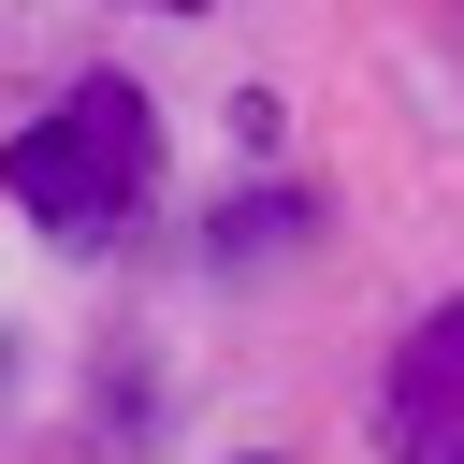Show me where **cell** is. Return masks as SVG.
<instances>
[{
	"label": "cell",
	"mask_w": 464,
	"mask_h": 464,
	"mask_svg": "<svg viewBox=\"0 0 464 464\" xmlns=\"http://www.w3.org/2000/svg\"><path fill=\"white\" fill-rule=\"evenodd\" d=\"M145 160H160V130H145V87L87 72L58 116H29V130H14V203H29L58 246H102V232L145 203Z\"/></svg>",
	"instance_id": "6da1fadb"
},
{
	"label": "cell",
	"mask_w": 464,
	"mask_h": 464,
	"mask_svg": "<svg viewBox=\"0 0 464 464\" xmlns=\"http://www.w3.org/2000/svg\"><path fill=\"white\" fill-rule=\"evenodd\" d=\"M377 420H392V450H406V464H464V304H435V319L392 348Z\"/></svg>",
	"instance_id": "7a4b0ae2"
},
{
	"label": "cell",
	"mask_w": 464,
	"mask_h": 464,
	"mask_svg": "<svg viewBox=\"0 0 464 464\" xmlns=\"http://www.w3.org/2000/svg\"><path fill=\"white\" fill-rule=\"evenodd\" d=\"M174 14H203V0H174Z\"/></svg>",
	"instance_id": "3957f363"
}]
</instances>
